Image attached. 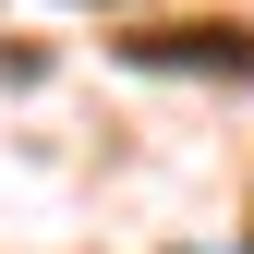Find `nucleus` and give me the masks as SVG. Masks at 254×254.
Segmentation results:
<instances>
[{
	"instance_id": "obj_1",
	"label": "nucleus",
	"mask_w": 254,
	"mask_h": 254,
	"mask_svg": "<svg viewBox=\"0 0 254 254\" xmlns=\"http://www.w3.org/2000/svg\"><path fill=\"white\" fill-rule=\"evenodd\" d=\"M145 73H254V37L242 24H170V37H121Z\"/></svg>"
}]
</instances>
